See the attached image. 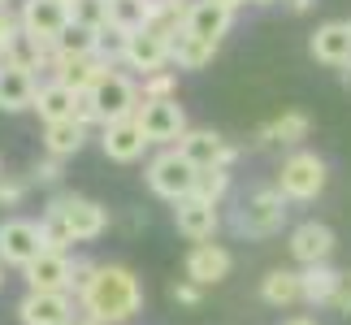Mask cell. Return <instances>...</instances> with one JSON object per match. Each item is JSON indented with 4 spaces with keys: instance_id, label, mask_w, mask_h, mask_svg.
Here are the masks:
<instances>
[{
    "instance_id": "f6af8a7d",
    "label": "cell",
    "mask_w": 351,
    "mask_h": 325,
    "mask_svg": "<svg viewBox=\"0 0 351 325\" xmlns=\"http://www.w3.org/2000/svg\"><path fill=\"white\" fill-rule=\"evenodd\" d=\"M0 287H5V265H0Z\"/></svg>"
},
{
    "instance_id": "6da1fadb",
    "label": "cell",
    "mask_w": 351,
    "mask_h": 325,
    "mask_svg": "<svg viewBox=\"0 0 351 325\" xmlns=\"http://www.w3.org/2000/svg\"><path fill=\"white\" fill-rule=\"evenodd\" d=\"M143 308V282L130 265H96V278L78 295V313L96 325H130Z\"/></svg>"
},
{
    "instance_id": "74e56055",
    "label": "cell",
    "mask_w": 351,
    "mask_h": 325,
    "mask_svg": "<svg viewBox=\"0 0 351 325\" xmlns=\"http://www.w3.org/2000/svg\"><path fill=\"white\" fill-rule=\"evenodd\" d=\"M91 278H96V261L78 256V261H74V269H70V295H74V300L87 291V282H91Z\"/></svg>"
},
{
    "instance_id": "9c48e42d",
    "label": "cell",
    "mask_w": 351,
    "mask_h": 325,
    "mask_svg": "<svg viewBox=\"0 0 351 325\" xmlns=\"http://www.w3.org/2000/svg\"><path fill=\"white\" fill-rule=\"evenodd\" d=\"M178 152L191 160L195 169H217V165H226L230 169L234 165V143L226 139V134H217V130H208V126H191L178 139Z\"/></svg>"
},
{
    "instance_id": "bcb514c9",
    "label": "cell",
    "mask_w": 351,
    "mask_h": 325,
    "mask_svg": "<svg viewBox=\"0 0 351 325\" xmlns=\"http://www.w3.org/2000/svg\"><path fill=\"white\" fill-rule=\"evenodd\" d=\"M0 9H9V0H0Z\"/></svg>"
},
{
    "instance_id": "3957f363",
    "label": "cell",
    "mask_w": 351,
    "mask_h": 325,
    "mask_svg": "<svg viewBox=\"0 0 351 325\" xmlns=\"http://www.w3.org/2000/svg\"><path fill=\"white\" fill-rule=\"evenodd\" d=\"M143 178H147V186H152V195L169 200V204H178V200L195 195V178H199V169L178 152V147H160V152L147 160Z\"/></svg>"
},
{
    "instance_id": "8992f818",
    "label": "cell",
    "mask_w": 351,
    "mask_h": 325,
    "mask_svg": "<svg viewBox=\"0 0 351 325\" xmlns=\"http://www.w3.org/2000/svg\"><path fill=\"white\" fill-rule=\"evenodd\" d=\"M134 117H139L147 143H156V147H178V139L191 130V126H186V113H182L178 96H173V100H143Z\"/></svg>"
},
{
    "instance_id": "5bb4252c",
    "label": "cell",
    "mask_w": 351,
    "mask_h": 325,
    "mask_svg": "<svg viewBox=\"0 0 351 325\" xmlns=\"http://www.w3.org/2000/svg\"><path fill=\"white\" fill-rule=\"evenodd\" d=\"M126 70L134 74H152V70H165L169 65V35L152 31V26H139V31H130V44H126Z\"/></svg>"
},
{
    "instance_id": "4316f807",
    "label": "cell",
    "mask_w": 351,
    "mask_h": 325,
    "mask_svg": "<svg viewBox=\"0 0 351 325\" xmlns=\"http://www.w3.org/2000/svg\"><path fill=\"white\" fill-rule=\"evenodd\" d=\"M39 239H44V248L48 252H70L74 248V230L70 226H65V217L61 213H52V208H44V213H39Z\"/></svg>"
},
{
    "instance_id": "cb8c5ba5",
    "label": "cell",
    "mask_w": 351,
    "mask_h": 325,
    "mask_svg": "<svg viewBox=\"0 0 351 325\" xmlns=\"http://www.w3.org/2000/svg\"><path fill=\"white\" fill-rule=\"evenodd\" d=\"M261 300L269 308H291V304H304V282H300V269H269L261 278Z\"/></svg>"
},
{
    "instance_id": "ac0fdd59",
    "label": "cell",
    "mask_w": 351,
    "mask_h": 325,
    "mask_svg": "<svg viewBox=\"0 0 351 325\" xmlns=\"http://www.w3.org/2000/svg\"><path fill=\"white\" fill-rule=\"evenodd\" d=\"M70 252H39L31 265L22 269V278H26V291H70Z\"/></svg>"
},
{
    "instance_id": "44dd1931",
    "label": "cell",
    "mask_w": 351,
    "mask_h": 325,
    "mask_svg": "<svg viewBox=\"0 0 351 325\" xmlns=\"http://www.w3.org/2000/svg\"><path fill=\"white\" fill-rule=\"evenodd\" d=\"M217 48L221 44H213V39L178 31V35H169V65L173 70H208L213 57H217Z\"/></svg>"
},
{
    "instance_id": "f35d334b",
    "label": "cell",
    "mask_w": 351,
    "mask_h": 325,
    "mask_svg": "<svg viewBox=\"0 0 351 325\" xmlns=\"http://www.w3.org/2000/svg\"><path fill=\"white\" fill-rule=\"evenodd\" d=\"M313 5H317V0H291V9H295V13H308Z\"/></svg>"
},
{
    "instance_id": "ee69618b",
    "label": "cell",
    "mask_w": 351,
    "mask_h": 325,
    "mask_svg": "<svg viewBox=\"0 0 351 325\" xmlns=\"http://www.w3.org/2000/svg\"><path fill=\"white\" fill-rule=\"evenodd\" d=\"M252 5H278V0H252Z\"/></svg>"
},
{
    "instance_id": "d6986e66",
    "label": "cell",
    "mask_w": 351,
    "mask_h": 325,
    "mask_svg": "<svg viewBox=\"0 0 351 325\" xmlns=\"http://www.w3.org/2000/svg\"><path fill=\"white\" fill-rule=\"evenodd\" d=\"M230 26H234V9L217 5V0H191V5H186L182 31H191V35H199V39H213V44H221V39L230 35Z\"/></svg>"
},
{
    "instance_id": "603a6c76",
    "label": "cell",
    "mask_w": 351,
    "mask_h": 325,
    "mask_svg": "<svg viewBox=\"0 0 351 325\" xmlns=\"http://www.w3.org/2000/svg\"><path fill=\"white\" fill-rule=\"evenodd\" d=\"M74 104H78V91L61 78H44L35 91V113L39 121H61V117H74Z\"/></svg>"
},
{
    "instance_id": "836d02e7",
    "label": "cell",
    "mask_w": 351,
    "mask_h": 325,
    "mask_svg": "<svg viewBox=\"0 0 351 325\" xmlns=\"http://www.w3.org/2000/svg\"><path fill=\"white\" fill-rule=\"evenodd\" d=\"M26 191H31V178H0V208H18L22 200H26Z\"/></svg>"
},
{
    "instance_id": "30bf717a",
    "label": "cell",
    "mask_w": 351,
    "mask_h": 325,
    "mask_svg": "<svg viewBox=\"0 0 351 325\" xmlns=\"http://www.w3.org/2000/svg\"><path fill=\"white\" fill-rule=\"evenodd\" d=\"M18 22L31 39H44V44H57L61 31L70 26V0H22Z\"/></svg>"
},
{
    "instance_id": "f546056e",
    "label": "cell",
    "mask_w": 351,
    "mask_h": 325,
    "mask_svg": "<svg viewBox=\"0 0 351 325\" xmlns=\"http://www.w3.org/2000/svg\"><path fill=\"white\" fill-rule=\"evenodd\" d=\"M109 22L121 31H139L147 26V0H109Z\"/></svg>"
},
{
    "instance_id": "b9f144b4",
    "label": "cell",
    "mask_w": 351,
    "mask_h": 325,
    "mask_svg": "<svg viewBox=\"0 0 351 325\" xmlns=\"http://www.w3.org/2000/svg\"><path fill=\"white\" fill-rule=\"evenodd\" d=\"M343 83H347V87H351V61H347V65H343Z\"/></svg>"
},
{
    "instance_id": "52a82bcc",
    "label": "cell",
    "mask_w": 351,
    "mask_h": 325,
    "mask_svg": "<svg viewBox=\"0 0 351 325\" xmlns=\"http://www.w3.org/2000/svg\"><path fill=\"white\" fill-rule=\"evenodd\" d=\"M44 208L52 213H61L65 217V226L74 230V239L78 243H91V239H100L104 230H109V208L96 204V200H87V195H52Z\"/></svg>"
},
{
    "instance_id": "d6a6232c",
    "label": "cell",
    "mask_w": 351,
    "mask_h": 325,
    "mask_svg": "<svg viewBox=\"0 0 351 325\" xmlns=\"http://www.w3.org/2000/svg\"><path fill=\"white\" fill-rule=\"evenodd\" d=\"M70 18L78 26H87V31H104L109 26V0H74Z\"/></svg>"
},
{
    "instance_id": "484cf974",
    "label": "cell",
    "mask_w": 351,
    "mask_h": 325,
    "mask_svg": "<svg viewBox=\"0 0 351 325\" xmlns=\"http://www.w3.org/2000/svg\"><path fill=\"white\" fill-rule=\"evenodd\" d=\"M300 282H304V304L330 308V295H334V282H339V269H334L330 261L304 265V269H300Z\"/></svg>"
},
{
    "instance_id": "7a4b0ae2",
    "label": "cell",
    "mask_w": 351,
    "mask_h": 325,
    "mask_svg": "<svg viewBox=\"0 0 351 325\" xmlns=\"http://www.w3.org/2000/svg\"><path fill=\"white\" fill-rule=\"evenodd\" d=\"M291 200L278 191V186H261V191H252L243 204L234 208V234H247V239H269L278 234L282 226H287V208Z\"/></svg>"
},
{
    "instance_id": "4fadbf2b",
    "label": "cell",
    "mask_w": 351,
    "mask_h": 325,
    "mask_svg": "<svg viewBox=\"0 0 351 325\" xmlns=\"http://www.w3.org/2000/svg\"><path fill=\"white\" fill-rule=\"evenodd\" d=\"M173 226H178L182 239L208 243V239L221 230V204L199 200V195H186V200H178V204H173Z\"/></svg>"
},
{
    "instance_id": "60d3db41",
    "label": "cell",
    "mask_w": 351,
    "mask_h": 325,
    "mask_svg": "<svg viewBox=\"0 0 351 325\" xmlns=\"http://www.w3.org/2000/svg\"><path fill=\"white\" fill-rule=\"evenodd\" d=\"M282 325H317L313 317H291V321H282Z\"/></svg>"
},
{
    "instance_id": "4dcf8cb0",
    "label": "cell",
    "mask_w": 351,
    "mask_h": 325,
    "mask_svg": "<svg viewBox=\"0 0 351 325\" xmlns=\"http://www.w3.org/2000/svg\"><path fill=\"white\" fill-rule=\"evenodd\" d=\"M195 195H199V200H213V204H221V200L230 195V169H226V165H217V169H199Z\"/></svg>"
},
{
    "instance_id": "8fae6325",
    "label": "cell",
    "mask_w": 351,
    "mask_h": 325,
    "mask_svg": "<svg viewBox=\"0 0 351 325\" xmlns=\"http://www.w3.org/2000/svg\"><path fill=\"white\" fill-rule=\"evenodd\" d=\"M74 295L70 291H26L18 304L22 325H70L74 321Z\"/></svg>"
},
{
    "instance_id": "ffe728a7",
    "label": "cell",
    "mask_w": 351,
    "mask_h": 325,
    "mask_svg": "<svg viewBox=\"0 0 351 325\" xmlns=\"http://www.w3.org/2000/svg\"><path fill=\"white\" fill-rule=\"evenodd\" d=\"M308 48H313V57L321 65H334V70H343L351 61V26L347 22H321L313 39H308Z\"/></svg>"
},
{
    "instance_id": "7dc6e473",
    "label": "cell",
    "mask_w": 351,
    "mask_h": 325,
    "mask_svg": "<svg viewBox=\"0 0 351 325\" xmlns=\"http://www.w3.org/2000/svg\"><path fill=\"white\" fill-rule=\"evenodd\" d=\"M0 65H5V57H0Z\"/></svg>"
},
{
    "instance_id": "681fc988",
    "label": "cell",
    "mask_w": 351,
    "mask_h": 325,
    "mask_svg": "<svg viewBox=\"0 0 351 325\" xmlns=\"http://www.w3.org/2000/svg\"><path fill=\"white\" fill-rule=\"evenodd\" d=\"M0 178H5V173H0Z\"/></svg>"
},
{
    "instance_id": "f907efd6",
    "label": "cell",
    "mask_w": 351,
    "mask_h": 325,
    "mask_svg": "<svg viewBox=\"0 0 351 325\" xmlns=\"http://www.w3.org/2000/svg\"><path fill=\"white\" fill-rule=\"evenodd\" d=\"M70 5H74V0H70Z\"/></svg>"
},
{
    "instance_id": "d4e9b609",
    "label": "cell",
    "mask_w": 351,
    "mask_h": 325,
    "mask_svg": "<svg viewBox=\"0 0 351 325\" xmlns=\"http://www.w3.org/2000/svg\"><path fill=\"white\" fill-rule=\"evenodd\" d=\"M308 130H313V121H308V113H300V108H291V113H282L274 117L269 126L256 130V143H282V147H295V143H304L308 139Z\"/></svg>"
},
{
    "instance_id": "7402d4cb",
    "label": "cell",
    "mask_w": 351,
    "mask_h": 325,
    "mask_svg": "<svg viewBox=\"0 0 351 325\" xmlns=\"http://www.w3.org/2000/svg\"><path fill=\"white\" fill-rule=\"evenodd\" d=\"M87 130H91V126H83L78 117L44 121V152H48V156H57V160L78 156V152H83V143H87Z\"/></svg>"
},
{
    "instance_id": "e0dca14e",
    "label": "cell",
    "mask_w": 351,
    "mask_h": 325,
    "mask_svg": "<svg viewBox=\"0 0 351 325\" xmlns=\"http://www.w3.org/2000/svg\"><path fill=\"white\" fill-rule=\"evenodd\" d=\"M287 248H291V256L300 265H321V261H330V256H334L339 239H334V230L326 221H300V226L291 230Z\"/></svg>"
},
{
    "instance_id": "e575fe53",
    "label": "cell",
    "mask_w": 351,
    "mask_h": 325,
    "mask_svg": "<svg viewBox=\"0 0 351 325\" xmlns=\"http://www.w3.org/2000/svg\"><path fill=\"white\" fill-rule=\"evenodd\" d=\"M31 182H35V186H57V182H61V160H57V156L35 160V165H31Z\"/></svg>"
},
{
    "instance_id": "8d00e7d4",
    "label": "cell",
    "mask_w": 351,
    "mask_h": 325,
    "mask_svg": "<svg viewBox=\"0 0 351 325\" xmlns=\"http://www.w3.org/2000/svg\"><path fill=\"white\" fill-rule=\"evenodd\" d=\"M204 291H208V287H199V282H191V278H178V282L169 287L173 304H186V308H195L199 300H204Z\"/></svg>"
},
{
    "instance_id": "1f68e13d",
    "label": "cell",
    "mask_w": 351,
    "mask_h": 325,
    "mask_svg": "<svg viewBox=\"0 0 351 325\" xmlns=\"http://www.w3.org/2000/svg\"><path fill=\"white\" fill-rule=\"evenodd\" d=\"M139 91H143V100H173L178 96V70H152V74H143V83H139Z\"/></svg>"
},
{
    "instance_id": "7bdbcfd3",
    "label": "cell",
    "mask_w": 351,
    "mask_h": 325,
    "mask_svg": "<svg viewBox=\"0 0 351 325\" xmlns=\"http://www.w3.org/2000/svg\"><path fill=\"white\" fill-rule=\"evenodd\" d=\"M70 325H96V321H91V317H74Z\"/></svg>"
},
{
    "instance_id": "83f0119b",
    "label": "cell",
    "mask_w": 351,
    "mask_h": 325,
    "mask_svg": "<svg viewBox=\"0 0 351 325\" xmlns=\"http://www.w3.org/2000/svg\"><path fill=\"white\" fill-rule=\"evenodd\" d=\"M57 52H61V57H96V31L70 22L61 31V39H57Z\"/></svg>"
},
{
    "instance_id": "c3c4849f",
    "label": "cell",
    "mask_w": 351,
    "mask_h": 325,
    "mask_svg": "<svg viewBox=\"0 0 351 325\" xmlns=\"http://www.w3.org/2000/svg\"><path fill=\"white\" fill-rule=\"evenodd\" d=\"M347 26H351V18H347Z\"/></svg>"
},
{
    "instance_id": "9a60e30c",
    "label": "cell",
    "mask_w": 351,
    "mask_h": 325,
    "mask_svg": "<svg viewBox=\"0 0 351 325\" xmlns=\"http://www.w3.org/2000/svg\"><path fill=\"white\" fill-rule=\"evenodd\" d=\"M35 91H39V74L31 65H18V61L0 65V113H26V108H35Z\"/></svg>"
},
{
    "instance_id": "277c9868",
    "label": "cell",
    "mask_w": 351,
    "mask_h": 325,
    "mask_svg": "<svg viewBox=\"0 0 351 325\" xmlns=\"http://www.w3.org/2000/svg\"><path fill=\"white\" fill-rule=\"evenodd\" d=\"M326 182H330V165L317 152H291L282 160L274 186L291 200V204H308V200H317L326 191Z\"/></svg>"
},
{
    "instance_id": "f1b7e54d",
    "label": "cell",
    "mask_w": 351,
    "mask_h": 325,
    "mask_svg": "<svg viewBox=\"0 0 351 325\" xmlns=\"http://www.w3.org/2000/svg\"><path fill=\"white\" fill-rule=\"evenodd\" d=\"M126 44H130V31H121V26H104V31H96V57L109 61V65H121L126 61Z\"/></svg>"
},
{
    "instance_id": "2e32d148",
    "label": "cell",
    "mask_w": 351,
    "mask_h": 325,
    "mask_svg": "<svg viewBox=\"0 0 351 325\" xmlns=\"http://www.w3.org/2000/svg\"><path fill=\"white\" fill-rule=\"evenodd\" d=\"M186 278L199 282V287H217V282L230 278V269H234V256L221 248V243H195L191 252H186Z\"/></svg>"
},
{
    "instance_id": "d590c367",
    "label": "cell",
    "mask_w": 351,
    "mask_h": 325,
    "mask_svg": "<svg viewBox=\"0 0 351 325\" xmlns=\"http://www.w3.org/2000/svg\"><path fill=\"white\" fill-rule=\"evenodd\" d=\"M330 308H334V313H343V317H351V269H339V282H334Z\"/></svg>"
},
{
    "instance_id": "7c38bea8",
    "label": "cell",
    "mask_w": 351,
    "mask_h": 325,
    "mask_svg": "<svg viewBox=\"0 0 351 325\" xmlns=\"http://www.w3.org/2000/svg\"><path fill=\"white\" fill-rule=\"evenodd\" d=\"M100 147H104V156H109V160L130 165V160H139L152 143H147L139 117H117V121H104V126H100Z\"/></svg>"
},
{
    "instance_id": "ab89813d",
    "label": "cell",
    "mask_w": 351,
    "mask_h": 325,
    "mask_svg": "<svg viewBox=\"0 0 351 325\" xmlns=\"http://www.w3.org/2000/svg\"><path fill=\"white\" fill-rule=\"evenodd\" d=\"M217 5H226V9H243V5H252V0H217Z\"/></svg>"
},
{
    "instance_id": "ba28073f",
    "label": "cell",
    "mask_w": 351,
    "mask_h": 325,
    "mask_svg": "<svg viewBox=\"0 0 351 325\" xmlns=\"http://www.w3.org/2000/svg\"><path fill=\"white\" fill-rule=\"evenodd\" d=\"M39 252H44L39 221H31V217H5V221H0V265L26 269Z\"/></svg>"
},
{
    "instance_id": "5b68a950",
    "label": "cell",
    "mask_w": 351,
    "mask_h": 325,
    "mask_svg": "<svg viewBox=\"0 0 351 325\" xmlns=\"http://www.w3.org/2000/svg\"><path fill=\"white\" fill-rule=\"evenodd\" d=\"M91 100H96V108H100V121H117V117L139 113L143 91H139V83H134L130 74H121L117 65H109V70L96 78V87H91Z\"/></svg>"
}]
</instances>
